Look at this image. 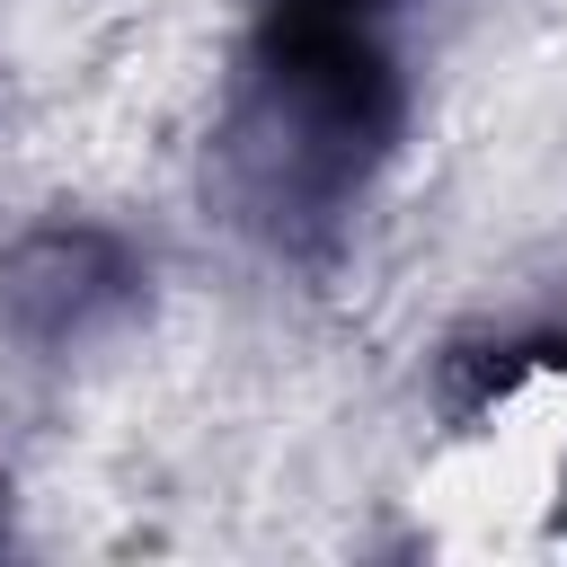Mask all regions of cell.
Wrapping results in <instances>:
<instances>
[{
	"label": "cell",
	"mask_w": 567,
	"mask_h": 567,
	"mask_svg": "<svg viewBox=\"0 0 567 567\" xmlns=\"http://www.w3.org/2000/svg\"><path fill=\"white\" fill-rule=\"evenodd\" d=\"M452 549L567 540V363H523L425 470Z\"/></svg>",
	"instance_id": "1"
}]
</instances>
